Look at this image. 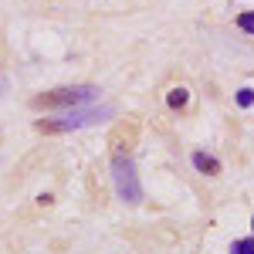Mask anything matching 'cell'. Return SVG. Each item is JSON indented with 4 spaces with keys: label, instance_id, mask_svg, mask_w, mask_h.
Segmentation results:
<instances>
[{
    "label": "cell",
    "instance_id": "52a82bcc",
    "mask_svg": "<svg viewBox=\"0 0 254 254\" xmlns=\"http://www.w3.org/2000/svg\"><path fill=\"white\" fill-rule=\"evenodd\" d=\"M237 105H241V109H251L254 105V88H241V92H237Z\"/></svg>",
    "mask_w": 254,
    "mask_h": 254
},
{
    "label": "cell",
    "instance_id": "6da1fadb",
    "mask_svg": "<svg viewBox=\"0 0 254 254\" xmlns=\"http://www.w3.org/2000/svg\"><path fill=\"white\" fill-rule=\"evenodd\" d=\"M116 112L112 105H102V109H68L64 116L58 119H41L38 132H48V136H58V132H71V129H85V126H95L102 119H109Z\"/></svg>",
    "mask_w": 254,
    "mask_h": 254
},
{
    "label": "cell",
    "instance_id": "8992f818",
    "mask_svg": "<svg viewBox=\"0 0 254 254\" xmlns=\"http://www.w3.org/2000/svg\"><path fill=\"white\" fill-rule=\"evenodd\" d=\"M237 27L248 31V34H254V10H244V14L237 17Z\"/></svg>",
    "mask_w": 254,
    "mask_h": 254
},
{
    "label": "cell",
    "instance_id": "277c9868",
    "mask_svg": "<svg viewBox=\"0 0 254 254\" xmlns=\"http://www.w3.org/2000/svg\"><path fill=\"white\" fill-rule=\"evenodd\" d=\"M193 166L200 170V173H207V176L220 173V163H217L214 156H207V153H193Z\"/></svg>",
    "mask_w": 254,
    "mask_h": 254
},
{
    "label": "cell",
    "instance_id": "9c48e42d",
    "mask_svg": "<svg viewBox=\"0 0 254 254\" xmlns=\"http://www.w3.org/2000/svg\"><path fill=\"white\" fill-rule=\"evenodd\" d=\"M251 227H254V220H251Z\"/></svg>",
    "mask_w": 254,
    "mask_h": 254
},
{
    "label": "cell",
    "instance_id": "7a4b0ae2",
    "mask_svg": "<svg viewBox=\"0 0 254 254\" xmlns=\"http://www.w3.org/2000/svg\"><path fill=\"white\" fill-rule=\"evenodd\" d=\"M95 95H98V88H92V85H75V88H55V92L34 95L31 105L34 109H78L85 102H92Z\"/></svg>",
    "mask_w": 254,
    "mask_h": 254
},
{
    "label": "cell",
    "instance_id": "3957f363",
    "mask_svg": "<svg viewBox=\"0 0 254 254\" xmlns=\"http://www.w3.org/2000/svg\"><path fill=\"white\" fill-rule=\"evenodd\" d=\"M112 180H116V193L122 203H139L142 200V187H139V176H136V166L129 156H116L112 163Z\"/></svg>",
    "mask_w": 254,
    "mask_h": 254
},
{
    "label": "cell",
    "instance_id": "5b68a950",
    "mask_svg": "<svg viewBox=\"0 0 254 254\" xmlns=\"http://www.w3.org/2000/svg\"><path fill=\"white\" fill-rule=\"evenodd\" d=\"M166 102H170V109H183V105L190 102V92H187V88H173V92L166 95Z\"/></svg>",
    "mask_w": 254,
    "mask_h": 254
},
{
    "label": "cell",
    "instance_id": "ba28073f",
    "mask_svg": "<svg viewBox=\"0 0 254 254\" xmlns=\"http://www.w3.org/2000/svg\"><path fill=\"white\" fill-rule=\"evenodd\" d=\"M234 254H254V237H248V241H237V244H234Z\"/></svg>",
    "mask_w": 254,
    "mask_h": 254
}]
</instances>
